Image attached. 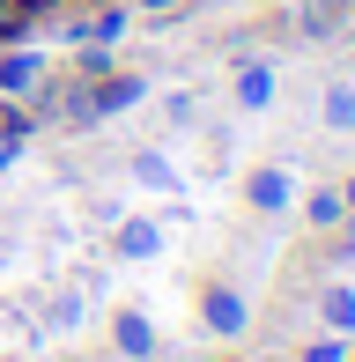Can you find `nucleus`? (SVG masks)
<instances>
[{
    "label": "nucleus",
    "mask_w": 355,
    "mask_h": 362,
    "mask_svg": "<svg viewBox=\"0 0 355 362\" xmlns=\"http://www.w3.org/2000/svg\"><path fill=\"white\" fill-rule=\"evenodd\" d=\"M245 200L260 207V215H289V207H296V177H289L281 163H260V170H245Z\"/></svg>",
    "instance_id": "1"
},
{
    "label": "nucleus",
    "mask_w": 355,
    "mask_h": 362,
    "mask_svg": "<svg viewBox=\"0 0 355 362\" xmlns=\"http://www.w3.org/2000/svg\"><path fill=\"white\" fill-rule=\"evenodd\" d=\"M111 348H119L126 362H156V355H163L156 318H149V310H119V318H111Z\"/></svg>",
    "instance_id": "2"
},
{
    "label": "nucleus",
    "mask_w": 355,
    "mask_h": 362,
    "mask_svg": "<svg viewBox=\"0 0 355 362\" xmlns=\"http://www.w3.org/2000/svg\"><path fill=\"white\" fill-rule=\"evenodd\" d=\"M200 303H207V325H215V333H245V318H252V310H245V296H237V288H207L200 296Z\"/></svg>",
    "instance_id": "3"
},
{
    "label": "nucleus",
    "mask_w": 355,
    "mask_h": 362,
    "mask_svg": "<svg viewBox=\"0 0 355 362\" xmlns=\"http://www.w3.org/2000/svg\"><path fill=\"white\" fill-rule=\"evenodd\" d=\"M111 244H119V259H163V229H156V222H119V237H111Z\"/></svg>",
    "instance_id": "4"
},
{
    "label": "nucleus",
    "mask_w": 355,
    "mask_h": 362,
    "mask_svg": "<svg viewBox=\"0 0 355 362\" xmlns=\"http://www.w3.org/2000/svg\"><path fill=\"white\" fill-rule=\"evenodd\" d=\"M82 318H89V303H82V288H59L52 303H45V333H82Z\"/></svg>",
    "instance_id": "5"
},
{
    "label": "nucleus",
    "mask_w": 355,
    "mask_h": 362,
    "mask_svg": "<svg viewBox=\"0 0 355 362\" xmlns=\"http://www.w3.org/2000/svg\"><path fill=\"white\" fill-rule=\"evenodd\" d=\"M141 96H149V81H141V74H111L82 111H126V104H141Z\"/></svg>",
    "instance_id": "6"
},
{
    "label": "nucleus",
    "mask_w": 355,
    "mask_h": 362,
    "mask_svg": "<svg viewBox=\"0 0 355 362\" xmlns=\"http://www.w3.org/2000/svg\"><path fill=\"white\" fill-rule=\"evenodd\" d=\"M296 215L311 229H341L348 222V200H341V192H296Z\"/></svg>",
    "instance_id": "7"
},
{
    "label": "nucleus",
    "mask_w": 355,
    "mask_h": 362,
    "mask_svg": "<svg viewBox=\"0 0 355 362\" xmlns=\"http://www.w3.org/2000/svg\"><path fill=\"white\" fill-rule=\"evenodd\" d=\"M37 81H45V59H37V52H15V59H0V89H8V96H30Z\"/></svg>",
    "instance_id": "8"
},
{
    "label": "nucleus",
    "mask_w": 355,
    "mask_h": 362,
    "mask_svg": "<svg viewBox=\"0 0 355 362\" xmlns=\"http://www.w3.org/2000/svg\"><path fill=\"white\" fill-rule=\"evenodd\" d=\"M274 104V67H237V111H267Z\"/></svg>",
    "instance_id": "9"
},
{
    "label": "nucleus",
    "mask_w": 355,
    "mask_h": 362,
    "mask_svg": "<svg viewBox=\"0 0 355 362\" xmlns=\"http://www.w3.org/2000/svg\"><path fill=\"white\" fill-rule=\"evenodd\" d=\"M348 23V0H303V37H333Z\"/></svg>",
    "instance_id": "10"
},
{
    "label": "nucleus",
    "mask_w": 355,
    "mask_h": 362,
    "mask_svg": "<svg viewBox=\"0 0 355 362\" xmlns=\"http://www.w3.org/2000/svg\"><path fill=\"white\" fill-rule=\"evenodd\" d=\"M318 119H326L333 134H348V126H355V81H333L326 104H318Z\"/></svg>",
    "instance_id": "11"
},
{
    "label": "nucleus",
    "mask_w": 355,
    "mask_h": 362,
    "mask_svg": "<svg viewBox=\"0 0 355 362\" xmlns=\"http://www.w3.org/2000/svg\"><path fill=\"white\" fill-rule=\"evenodd\" d=\"M134 185H149V192H178V170L163 156H134Z\"/></svg>",
    "instance_id": "12"
},
{
    "label": "nucleus",
    "mask_w": 355,
    "mask_h": 362,
    "mask_svg": "<svg viewBox=\"0 0 355 362\" xmlns=\"http://www.w3.org/2000/svg\"><path fill=\"white\" fill-rule=\"evenodd\" d=\"M163 119L178 126V134H185V126H200V104H192V96H185V89H178V96H170V104H163Z\"/></svg>",
    "instance_id": "13"
},
{
    "label": "nucleus",
    "mask_w": 355,
    "mask_h": 362,
    "mask_svg": "<svg viewBox=\"0 0 355 362\" xmlns=\"http://www.w3.org/2000/svg\"><path fill=\"white\" fill-rule=\"evenodd\" d=\"M303 362H348V355H341V340H318V348H303Z\"/></svg>",
    "instance_id": "14"
},
{
    "label": "nucleus",
    "mask_w": 355,
    "mask_h": 362,
    "mask_svg": "<svg viewBox=\"0 0 355 362\" xmlns=\"http://www.w3.org/2000/svg\"><path fill=\"white\" fill-rule=\"evenodd\" d=\"M341 259H355V222H348V229H341Z\"/></svg>",
    "instance_id": "15"
},
{
    "label": "nucleus",
    "mask_w": 355,
    "mask_h": 362,
    "mask_svg": "<svg viewBox=\"0 0 355 362\" xmlns=\"http://www.w3.org/2000/svg\"><path fill=\"white\" fill-rule=\"evenodd\" d=\"M15 8H23V15H37V8H59V0H15Z\"/></svg>",
    "instance_id": "16"
},
{
    "label": "nucleus",
    "mask_w": 355,
    "mask_h": 362,
    "mask_svg": "<svg viewBox=\"0 0 355 362\" xmlns=\"http://www.w3.org/2000/svg\"><path fill=\"white\" fill-rule=\"evenodd\" d=\"M341 200H348V215H355V185H348V192H341Z\"/></svg>",
    "instance_id": "17"
},
{
    "label": "nucleus",
    "mask_w": 355,
    "mask_h": 362,
    "mask_svg": "<svg viewBox=\"0 0 355 362\" xmlns=\"http://www.w3.org/2000/svg\"><path fill=\"white\" fill-rule=\"evenodd\" d=\"M141 8H170V0H141Z\"/></svg>",
    "instance_id": "18"
},
{
    "label": "nucleus",
    "mask_w": 355,
    "mask_h": 362,
    "mask_svg": "<svg viewBox=\"0 0 355 362\" xmlns=\"http://www.w3.org/2000/svg\"><path fill=\"white\" fill-rule=\"evenodd\" d=\"M74 362H89V355H74Z\"/></svg>",
    "instance_id": "19"
}]
</instances>
